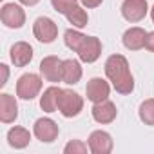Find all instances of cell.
I'll return each instance as SVG.
<instances>
[{"mask_svg":"<svg viewBox=\"0 0 154 154\" xmlns=\"http://www.w3.org/2000/svg\"><path fill=\"white\" fill-rule=\"evenodd\" d=\"M105 74L118 94H131L134 91V76L123 54H111L105 60Z\"/></svg>","mask_w":154,"mask_h":154,"instance_id":"1","label":"cell"},{"mask_svg":"<svg viewBox=\"0 0 154 154\" xmlns=\"http://www.w3.org/2000/svg\"><path fill=\"white\" fill-rule=\"evenodd\" d=\"M58 111L63 118H74L84 111V98L71 89H62L58 96Z\"/></svg>","mask_w":154,"mask_h":154,"instance_id":"2","label":"cell"},{"mask_svg":"<svg viewBox=\"0 0 154 154\" xmlns=\"http://www.w3.org/2000/svg\"><path fill=\"white\" fill-rule=\"evenodd\" d=\"M42 74L35 72H26L22 74L17 82V96L22 100H33L40 94L42 91Z\"/></svg>","mask_w":154,"mask_h":154,"instance_id":"3","label":"cell"},{"mask_svg":"<svg viewBox=\"0 0 154 154\" xmlns=\"http://www.w3.org/2000/svg\"><path fill=\"white\" fill-rule=\"evenodd\" d=\"M33 35L42 44H53L58 38V26L49 17H38L33 24Z\"/></svg>","mask_w":154,"mask_h":154,"instance_id":"4","label":"cell"},{"mask_svg":"<svg viewBox=\"0 0 154 154\" xmlns=\"http://www.w3.org/2000/svg\"><path fill=\"white\" fill-rule=\"evenodd\" d=\"M0 20L9 29H20L26 24V11L22 9V6L15 2L4 4L2 9H0Z\"/></svg>","mask_w":154,"mask_h":154,"instance_id":"5","label":"cell"},{"mask_svg":"<svg viewBox=\"0 0 154 154\" xmlns=\"http://www.w3.org/2000/svg\"><path fill=\"white\" fill-rule=\"evenodd\" d=\"M147 13H149L147 0H123L122 4V17L131 24L141 22L147 17Z\"/></svg>","mask_w":154,"mask_h":154,"instance_id":"6","label":"cell"},{"mask_svg":"<svg viewBox=\"0 0 154 154\" xmlns=\"http://www.w3.org/2000/svg\"><path fill=\"white\" fill-rule=\"evenodd\" d=\"M62 63H63V60H60L54 54H49V56L42 58V62H40L42 78L45 82H51V84L62 82Z\"/></svg>","mask_w":154,"mask_h":154,"instance_id":"7","label":"cell"},{"mask_svg":"<svg viewBox=\"0 0 154 154\" xmlns=\"http://www.w3.org/2000/svg\"><path fill=\"white\" fill-rule=\"evenodd\" d=\"M58 132H60V129H58L56 122L51 118H38L33 125V134L42 143H53L58 138Z\"/></svg>","mask_w":154,"mask_h":154,"instance_id":"8","label":"cell"},{"mask_svg":"<svg viewBox=\"0 0 154 154\" xmlns=\"http://www.w3.org/2000/svg\"><path fill=\"white\" fill-rule=\"evenodd\" d=\"M87 145H89V152L93 154H111L114 141L107 131H93L87 140Z\"/></svg>","mask_w":154,"mask_h":154,"instance_id":"9","label":"cell"},{"mask_svg":"<svg viewBox=\"0 0 154 154\" xmlns=\"http://www.w3.org/2000/svg\"><path fill=\"white\" fill-rule=\"evenodd\" d=\"M78 58L84 62V63H94L100 56H102V42L100 38L96 36H85L82 45L76 51Z\"/></svg>","mask_w":154,"mask_h":154,"instance_id":"10","label":"cell"},{"mask_svg":"<svg viewBox=\"0 0 154 154\" xmlns=\"http://www.w3.org/2000/svg\"><path fill=\"white\" fill-rule=\"evenodd\" d=\"M85 94H87V100L93 102V103H100L103 100H109V94H111V87L109 84L103 80V78H91L85 85Z\"/></svg>","mask_w":154,"mask_h":154,"instance_id":"11","label":"cell"},{"mask_svg":"<svg viewBox=\"0 0 154 154\" xmlns=\"http://www.w3.org/2000/svg\"><path fill=\"white\" fill-rule=\"evenodd\" d=\"M91 114H93V120H94L96 123L107 125V123H112V122L116 120L118 109H116V105H114L111 100H103V102L93 105Z\"/></svg>","mask_w":154,"mask_h":154,"instance_id":"12","label":"cell"},{"mask_svg":"<svg viewBox=\"0 0 154 154\" xmlns=\"http://www.w3.org/2000/svg\"><path fill=\"white\" fill-rule=\"evenodd\" d=\"M18 118V103L13 94L2 93L0 94V122L2 123H13Z\"/></svg>","mask_w":154,"mask_h":154,"instance_id":"13","label":"cell"},{"mask_svg":"<svg viewBox=\"0 0 154 154\" xmlns=\"http://www.w3.org/2000/svg\"><path fill=\"white\" fill-rule=\"evenodd\" d=\"M9 56H11V62L15 63V67H26L33 60V47L27 42H17L11 45Z\"/></svg>","mask_w":154,"mask_h":154,"instance_id":"14","label":"cell"},{"mask_svg":"<svg viewBox=\"0 0 154 154\" xmlns=\"http://www.w3.org/2000/svg\"><path fill=\"white\" fill-rule=\"evenodd\" d=\"M82 65L78 60H74V58H67L63 60L62 63V82L67 84V85H74V84H78L82 80Z\"/></svg>","mask_w":154,"mask_h":154,"instance_id":"15","label":"cell"},{"mask_svg":"<svg viewBox=\"0 0 154 154\" xmlns=\"http://www.w3.org/2000/svg\"><path fill=\"white\" fill-rule=\"evenodd\" d=\"M145 38H147V31L141 29V27H129L125 33H123V45L125 49L129 51H140L145 47Z\"/></svg>","mask_w":154,"mask_h":154,"instance_id":"16","label":"cell"},{"mask_svg":"<svg viewBox=\"0 0 154 154\" xmlns=\"http://www.w3.org/2000/svg\"><path fill=\"white\" fill-rule=\"evenodd\" d=\"M31 141V132L26 127H11L8 131V143L13 149H26Z\"/></svg>","mask_w":154,"mask_h":154,"instance_id":"17","label":"cell"},{"mask_svg":"<svg viewBox=\"0 0 154 154\" xmlns=\"http://www.w3.org/2000/svg\"><path fill=\"white\" fill-rule=\"evenodd\" d=\"M60 87L51 85L44 91V94L40 96V107L44 112H56L58 111V96H60Z\"/></svg>","mask_w":154,"mask_h":154,"instance_id":"18","label":"cell"},{"mask_svg":"<svg viewBox=\"0 0 154 154\" xmlns=\"http://www.w3.org/2000/svg\"><path fill=\"white\" fill-rule=\"evenodd\" d=\"M65 18H67L69 24H72L76 29H82V27H85V26L89 24V15H87V11H85L80 4L72 6V8L65 13Z\"/></svg>","mask_w":154,"mask_h":154,"instance_id":"19","label":"cell"},{"mask_svg":"<svg viewBox=\"0 0 154 154\" xmlns=\"http://www.w3.org/2000/svg\"><path fill=\"white\" fill-rule=\"evenodd\" d=\"M138 116L145 125L154 127V98L143 100L138 107Z\"/></svg>","mask_w":154,"mask_h":154,"instance_id":"20","label":"cell"},{"mask_svg":"<svg viewBox=\"0 0 154 154\" xmlns=\"http://www.w3.org/2000/svg\"><path fill=\"white\" fill-rule=\"evenodd\" d=\"M87 35H84V33H80L78 29H67L65 33H63V42H65V45L71 49V51H78V47L82 45V42H84V38H85Z\"/></svg>","mask_w":154,"mask_h":154,"instance_id":"21","label":"cell"},{"mask_svg":"<svg viewBox=\"0 0 154 154\" xmlns=\"http://www.w3.org/2000/svg\"><path fill=\"white\" fill-rule=\"evenodd\" d=\"M89 145L84 143L82 140H71L65 147H63V154H87Z\"/></svg>","mask_w":154,"mask_h":154,"instance_id":"22","label":"cell"},{"mask_svg":"<svg viewBox=\"0 0 154 154\" xmlns=\"http://www.w3.org/2000/svg\"><path fill=\"white\" fill-rule=\"evenodd\" d=\"M76 4H78V0H51L53 9H54L56 13L63 15V17H65V13H67L72 6H76Z\"/></svg>","mask_w":154,"mask_h":154,"instance_id":"23","label":"cell"},{"mask_svg":"<svg viewBox=\"0 0 154 154\" xmlns=\"http://www.w3.org/2000/svg\"><path fill=\"white\" fill-rule=\"evenodd\" d=\"M145 49L154 53V31L147 33V38H145Z\"/></svg>","mask_w":154,"mask_h":154,"instance_id":"24","label":"cell"},{"mask_svg":"<svg viewBox=\"0 0 154 154\" xmlns=\"http://www.w3.org/2000/svg\"><path fill=\"white\" fill-rule=\"evenodd\" d=\"M80 2H82V6H84V8H87V9H94V8L102 6L103 0H80Z\"/></svg>","mask_w":154,"mask_h":154,"instance_id":"25","label":"cell"},{"mask_svg":"<svg viewBox=\"0 0 154 154\" xmlns=\"http://www.w3.org/2000/svg\"><path fill=\"white\" fill-rule=\"evenodd\" d=\"M0 69H2V80H0V87H4L8 84V78H9V67L6 63L0 65Z\"/></svg>","mask_w":154,"mask_h":154,"instance_id":"26","label":"cell"},{"mask_svg":"<svg viewBox=\"0 0 154 154\" xmlns=\"http://www.w3.org/2000/svg\"><path fill=\"white\" fill-rule=\"evenodd\" d=\"M18 2L22 4V6H27V8H33V6H36L40 0H18Z\"/></svg>","mask_w":154,"mask_h":154,"instance_id":"27","label":"cell"},{"mask_svg":"<svg viewBox=\"0 0 154 154\" xmlns=\"http://www.w3.org/2000/svg\"><path fill=\"white\" fill-rule=\"evenodd\" d=\"M150 20H152V24H154V6H152V9H150Z\"/></svg>","mask_w":154,"mask_h":154,"instance_id":"28","label":"cell"}]
</instances>
